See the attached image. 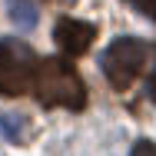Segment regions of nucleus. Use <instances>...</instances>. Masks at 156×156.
<instances>
[{"instance_id":"6e6552de","label":"nucleus","mask_w":156,"mask_h":156,"mask_svg":"<svg viewBox=\"0 0 156 156\" xmlns=\"http://www.w3.org/2000/svg\"><path fill=\"white\" fill-rule=\"evenodd\" d=\"M129 156H156V143H153V140H140Z\"/></svg>"},{"instance_id":"1a4fd4ad","label":"nucleus","mask_w":156,"mask_h":156,"mask_svg":"<svg viewBox=\"0 0 156 156\" xmlns=\"http://www.w3.org/2000/svg\"><path fill=\"white\" fill-rule=\"evenodd\" d=\"M156 87V63H153V76H150V90Z\"/></svg>"},{"instance_id":"7ed1b4c3","label":"nucleus","mask_w":156,"mask_h":156,"mask_svg":"<svg viewBox=\"0 0 156 156\" xmlns=\"http://www.w3.org/2000/svg\"><path fill=\"white\" fill-rule=\"evenodd\" d=\"M33 70L37 60L23 43H0V93L3 96H20L33 87Z\"/></svg>"},{"instance_id":"9d476101","label":"nucleus","mask_w":156,"mask_h":156,"mask_svg":"<svg viewBox=\"0 0 156 156\" xmlns=\"http://www.w3.org/2000/svg\"><path fill=\"white\" fill-rule=\"evenodd\" d=\"M150 96H153V100H156V87H153V90H150Z\"/></svg>"},{"instance_id":"20e7f679","label":"nucleus","mask_w":156,"mask_h":156,"mask_svg":"<svg viewBox=\"0 0 156 156\" xmlns=\"http://www.w3.org/2000/svg\"><path fill=\"white\" fill-rule=\"evenodd\" d=\"M53 40L66 57H83L96 40V27L87 20H76V17H63L53 27Z\"/></svg>"},{"instance_id":"423d86ee","label":"nucleus","mask_w":156,"mask_h":156,"mask_svg":"<svg viewBox=\"0 0 156 156\" xmlns=\"http://www.w3.org/2000/svg\"><path fill=\"white\" fill-rule=\"evenodd\" d=\"M10 20H13L17 27L30 30L33 23H37V7H33L30 0H13V3H10Z\"/></svg>"},{"instance_id":"f257e3e1","label":"nucleus","mask_w":156,"mask_h":156,"mask_svg":"<svg viewBox=\"0 0 156 156\" xmlns=\"http://www.w3.org/2000/svg\"><path fill=\"white\" fill-rule=\"evenodd\" d=\"M33 90L40 106H66V110H83L87 106V87L80 73L60 57H43L33 70Z\"/></svg>"},{"instance_id":"f03ea898","label":"nucleus","mask_w":156,"mask_h":156,"mask_svg":"<svg viewBox=\"0 0 156 156\" xmlns=\"http://www.w3.org/2000/svg\"><path fill=\"white\" fill-rule=\"evenodd\" d=\"M146 57H150V47L136 37H120L106 47L103 53V73L110 80L113 90H129L136 83V76L146 70Z\"/></svg>"},{"instance_id":"39448f33","label":"nucleus","mask_w":156,"mask_h":156,"mask_svg":"<svg viewBox=\"0 0 156 156\" xmlns=\"http://www.w3.org/2000/svg\"><path fill=\"white\" fill-rule=\"evenodd\" d=\"M0 133L13 143V146H23L33 133V123L27 113H0Z\"/></svg>"},{"instance_id":"0eeeda50","label":"nucleus","mask_w":156,"mask_h":156,"mask_svg":"<svg viewBox=\"0 0 156 156\" xmlns=\"http://www.w3.org/2000/svg\"><path fill=\"white\" fill-rule=\"evenodd\" d=\"M129 3H133L143 17H150V20L156 23V0H129Z\"/></svg>"}]
</instances>
